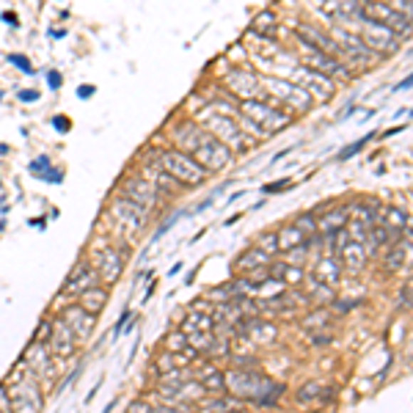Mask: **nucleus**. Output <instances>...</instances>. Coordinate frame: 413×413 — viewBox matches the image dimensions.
Here are the masks:
<instances>
[{
  "label": "nucleus",
  "instance_id": "nucleus-1",
  "mask_svg": "<svg viewBox=\"0 0 413 413\" xmlns=\"http://www.w3.org/2000/svg\"><path fill=\"white\" fill-rule=\"evenodd\" d=\"M229 392L237 399H246V402H253V405H276L278 397L284 394V386L273 383L268 375H262L259 370H231L229 375H224Z\"/></svg>",
  "mask_w": 413,
  "mask_h": 413
},
{
  "label": "nucleus",
  "instance_id": "nucleus-27",
  "mask_svg": "<svg viewBox=\"0 0 413 413\" xmlns=\"http://www.w3.org/2000/svg\"><path fill=\"white\" fill-rule=\"evenodd\" d=\"M105 303H108V289H103V287H91V289H85L80 295V306L83 311H88V314H100V311L105 309Z\"/></svg>",
  "mask_w": 413,
  "mask_h": 413
},
{
  "label": "nucleus",
  "instance_id": "nucleus-19",
  "mask_svg": "<svg viewBox=\"0 0 413 413\" xmlns=\"http://www.w3.org/2000/svg\"><path fill=\"white\" fill-rule=\"evenodd\" d=\"M25 361H28L31 372H33V377L53 380V361H50V350H47V345L33 342V347L25 352Z\"/></svg>",
  "mask_w": 413,
  "mask_h": 413
},
{
  "label": "nucleus",
  "instance_id": "nucleus-3",
  "mask_svg": "<svg viewBox=\"0 0 413 413\" xmlns=\"http://www.w3.org/2000/svg\"><path fill=\"white\" fill-rule=\"evenodd\" d=\"M237 113L248 119L253 127H259L265 132V138L273 135V132H281L284 127H289L292 116L281 108H273V105L262 103V100H246V103L237 105Z\"/></svg>",
  "mask_w": 413,
  "mask_h": 413
},
{
  "label": "nucleus",
  "instance_id": "nucleus-31",
  "mask_svg": "<svg viewBox=\"0 0 413 413\" xmlns=\"http://www.w3.org/2000/svg\"><path fill=\"white\" fill-rule=\"evenodd\" d=\"M182 330L190 333V330H209L212 333V317L209 311H187V317L182 320Z\"/></svg>",
  "mask_w": 413,
  "mask_h": 413
},
{
  "label": "nucleus",
  "instance_id": "nucleus-53",
  "mask_svg": "<svg viewBox=\"0 0 413 413\" xmlns=\"http://www.w3.org/2000/svg\"><path fill=\"white\" fill-rule=\"evenodd\" d=\"M127 320H130V311H122V320L116 323V328H113V333L116 336H122V330H124V325H127Z\"/></svg>",
  "mask_w": 413,
  "mask_h": 413
},
{
  "label": "nucleus",
  "instance_id": "nucleus-44",
  "mask_svg": "<svg viewBox=\"0 0 413 413\" xmlns=\"http://www.w3.org/2000/svg\"><path fill=\"white\" fill-rule=\"evenodd\" d=\"M9 63H14V66H20V72H28V75L33 72V66H31V61H28L25 56H20V53H11V56H9Z\"/></svg>",
  "mask_w": 413,
  "mask_h": 413
},
{
  "label": "nucleus",
  "instance_id": "nucleus-18",
  "mask_svg": "<svg viewBox=\"0 0 413 413\" xmlns=\"http://www.w3.org/2000/svg\"><path fill=\"white\" fill-rule=\"evenodd\" d=\"M97 268H91V265H85V262H80L78 268L72 270V276L66 278V284H63V292L66 295H78L80 298L85 289L97 287Z\"/></svg>",
  "mask_w": 413,
  "mask_h": 413
},
{
  "label": "nucleus",
  "instance_id": "nucleus-5",
  "mask_svg": "<svg viewBox=\"0 0 413 413\" xmlns=\"http://www.w3.org/2000/svg\"><path fill=\"white\" fill-rule=\"evenodd\" d=\"M259 85L265 91H270V97H276L278 103H284L292 110H309L311 103H314L300 85H295L287 78H270L268 75V78H259Z\"/></svg>",
  "mask_w": 413,
  "mask_h": 413
},
{
  "label": "nucleus",
  "instance_id": "nucleus-8",
  "mask_svg": "<svg viewBox=\"0 0 413 413\" xmlns=\"http://www.w3.org/2000/svg\"><path fill=\"white\" fill-rule=\"evenodd\" d=\"M190 157L202 165L204 171H224L231 163V152L221 141H215L212 135H206V132L202 135V141H199L196 152Z\"/></svg>",
  "mask_w": 413,
  "mask_h": 413
},
{
  "label": "nucleus",
  "instance_id": "nucleus-15",
  "mask_svg": "<svg viewBox=\"0 0 413 413\" xmlns=\"http://www.w3.org/2000/svg\"><path fill=\"white\" fill-rule=\"evenodd\" d=\"M61 320L69 325L72 336H75V342H85V339L91 336V330H94V323H97V317L88 314V311H83L80 306H69V309H63Z\"/></svg>",
  "mask_w": 413,
  "mask_h": 413
},
{
  "label": "nucleus",
  "instance_id": "nucleus-2",
  "mask_svg": "<svg viewBox=\"0 0 413 413\" xmlns=\"http://www.w3.org/2000/svg\"><path fill=\"white\" fill-rule=\"evenodd\" d=\"M160 171L168 174L177 185H182V187H196L206 179L204 168L196 163L190 155L179 152V149H168V152L160 155Z\"/></svg>",
  "mask_w": 413,
  "mask_h": 413
},
{
  "label": "nucleus",
  "instance_id": "nucleus-16",
  "mask_svg": "<svg viewBox=\"0 0 413 413\" xmlns=\"http://www.w3.org/2000/svg\"><path fill=\"white\" fill-rule=\"evenodd\" d=\"M311 281H317V284H323V287H336L339 281H342V262H339V256L333 253H325V256H320L317 259V265H314V273H311Z\"/></svg>",
  "mask_w": 413,
  "mask_h": 413
},
{
  "label": "nucleus",
  "instance_id": "nucleus-17",
  "mask_svg": "<svg viewBox=\"0 0 413 413\" xmlns=\"http://www.w3.org/2000/svg\"><path fill=\"white\" fill-rule=\"evenodd\" d=\"M110 212L116 215V221H119V224H124V226L132 229V231H141V229L146 226V218H149L146 212H141L138 206L130 204V202H127V199H122V196H119V199H113V204H110Z\"/></svg>",
  "mask_w": 413,
  "mask_h": 413
},
{
  "label": "nucleus",
  "instance_id": "nucleus-25",
  "mask_svg": "<svg viewBox=\"0 0 413 413\" xmlns=\"http://www.w3.org/2000/svg\"><path fill=\"white\" fill-rule=\"evenodd\" d=\"M408 224H411V218L402 206L389 204L380 209V226L392 229V231H402V229H408Z\"/></svg>",
  "mask_w": 413,
  "mask_h": 413
},
{
  "label": "nucleus",
  "instance_id": "nucleus-39",
  "mask_svg": "<svg viewBox=\"0 0 413 413\" xmlns=\"http://www.w3.org/2000/svg\"><path fill=\"white\" fill-rule=\"evenodd\" d=\"M256 248H259V251H265V253H268L270 259H273V256L278 253V243H276V231H270V234H262V237L256 240Z\"/></svg>",
  "mask_w": 413,
  "mask_h": 413
},
{
  "label": "nucleus",
  "instance_id": "nucleus-42",
  "mask_svg": "<svg viewBox=\"0 0 413 413\" xmlns=\"http://www.w3.org/2000/svg\"><path fill=\"white\" fill-rule=\"evenodd\" d=\"M231 298H234V292H231V284H226V287H218L215 292H209V300H218L221 306H224V303H229Z\"/></svg>",
  "mask_w": 413,
  "mask_h": 413
},
{
  "label": "nucleus",
  "instance_id": "nucleus-36",
  "mask_svg": "<svg viewBox=\"0 0 413 413\" xmlns=\"http://www.w3.org/2000/svg\"><path fill=\"white\" fill-rule=\"evenodd\" d=\"M278 28H276V17L265 11V14H259L256 20H253V33H259V36H273Z\"/></svg>",
  "mask_w": 413,
  "mask_h": 413
},
{
  "label": "nucleus",
  "instance_id": "nucleus-45",
  "mask_svg": "<svg viewBox=\"0 0 413 413\" xmlns=\"http://www.w3.org/2000/svg\"><path fill=\"white\" fill-rule=\"evenodd\" d=\"M28 168H31V174H36V177H41V174H44V171L50 168V157H36V160H33V163L28 165Z\"/></svg>",
  "mask_w": 413,
  "mask_h": 413
},
{
  "label": "nucleus",
  "instance_id": "nucleus-40",
  "mask_svg": "<svg viewBox=\"0 0 413 413\" xmlns=\"http://www.w3.org/2000/svg\"><path fill=\"white\" fill-rule=\"evenodd\" d=\"M165 347H168V350H171V352L185 350V347H187L185 333H182V330H177V333H168V339H165Z\"/></svg>",
  "mask_w": 413,
  "mask_h": 413
},
{
  "label": "nucleus",
  "instance_id": "nucleus-26",
  "mask_svg": "<svg viewBox=\"0 0 413 413\" xmlns=\"http://www.w3.org/2000/svg\"><path fill=\"white\" fill-rule=\"evenodd\" d=\"M345 226H347V209H345V206L330 209L328 215H323V218L317 221V231H320V234H336V231H342Z\"/></svg>",
  "mask_w": 413,
  "mask_h": 413
},
{
  "label": "nucleus",
  "instance_id": "nucleus-9",
  "mask_svg": "<svg viewBox=\"0 0 413 413\" xmlns=\"http://www.w3.org/2000/svg\"><path fill=\"white\" fill-rule=\"evenodd\" d=\"M295 85H300L306 94H309L311 100H330L333 97V91H336V85H333V80L330 78H325V75H320V72H314V69H309V66H303V63H298L295 66Z\"/></svg>",
  "mask_w": 413,
  "mask_h": 413
},
{
  "label": "nucleus",
  "instance_id": "nucleus-51",
  "mask_svg": "<svg viewBox=\"0 0 413 413\" xmlns=\"http://www.w3.org/2000/svg\"><path fill=\"white\" fill-rule=\"evenodd\" d=\"M399 303H402V309H408L411 306V284H405L402 292H399Z\"/></svg>",
  "mask_w": 413,
  "mask_h": 413
},
{
  "label": "nucleus",
  "instance_id": "nucleus-48",
  "mask_svg": "<svg viewBox=\"0 0 413 413\" xmlns=\"http://www.w3.org/2000/svg\"><path fill=\"white\" fill-rule=\"evenodd\" d=\"M127 413H155V411H152V405H149V402H144V399H135V402L130 405V411Z\"/></svg>",
  "mask_w": 413,
  "mask_h": 413
},
{
  "label": "nucleus",
  "instance_id": "nucleus-38",
  "mask_svg": "<svg viewBox=\"0 0 413 413\" xmlns=\"http://www.w3.org/2000/svg\"><path fill=\"white\" fill-rule=\"evenodd\" d=\"M328 320H330V314L325 309H317L314 314H306L303 317V328H323L325 330V325H328Z\"/></svg>",
  "mask_w": 413,
  "mask_h": 413
},
{
  "label": "nucleus",
  "instance_id": "nucleus-23",
  "mask_svg": "<svg viewBox=\"0 0 413 413\" xmlns=\"http://www.w3.org/2000/svg\"><path fill=\"white\" fill-rule=\"evenodd\" d=\"M270 265V256L265 251H259L256 246H248L240 256H237V262H234V268L240 270V273H253V270H265Z\"/></svg>",
  "mask_w": 413,
  "mask_h": 413
},
{
  "label": "nucleus",
  "instance_id": "nucleus-30",
  "mask_svg": "<svg viewBox=\"0 0 413 413\" xmlns=\"http://www.w3.org/2000/svg\"><path fill=\"white\" fill-rule=\"evenodd\" d=\"M199 389L202 392H224L226 389V380H224V372L215 370V367H204V372L199 375Z\"/></svg>",
  "mask_w": 413,
  "mask_h": 413
},
{
  "label": "nucleus",
  "instance_id": "nucleus-41",
  "mask_svg": "<svg viewBox=\"0 0 413 413\" xmlns=\"http://www.w3.org/2000/svg\"><path fill=\"white\" fill-rule=\"evenodd\" d=\"M333 11H336V17H355V20H358L361 6H358V3H336Z\"/></svg>",
  "mask_w": 413,
  "mask_h": 413
},
{
  "label": "nucleus",
  "instance_id": "nucleus-57",
  "mask_svg": "<svg viewBox=\"0 0 413 413\" xmlns=\"http://www.w3.org/2000/svg\"><path fill=\"white\" fill-rule=\"evenodd\" d=\"M3 20L11 22V25H17V17H14V14H3Z\"/></svg>",
  "mask_w": 413,
  "mask_h": 413
},
{
  "label": "nucleus",
  "instance_id": "nucleus-34",
  "mask_svg": "<svg viewBox=\"0 0 413 413\" xmlns=\"http://www.w3.org/2000/svg\"><path fill=\"white\" fill-rule=\"evenodd\" d=\"M212 336H215V333H209V330H190V333H185L187 347L196 352H206L209 350V345H212Z\"/></svg>",
  "mask_w": 413,
  "mask_h": 413
},
{
  "label": "nucleus",
  "instance_id": "nucleus-55",
  "mask_svg": "<svg viewBox=\"0 0 413 413\" xmlns=\"http://www.w3.org/2000/svg\"><path fill=\"white\" fill-rule=\"evenodd\" d=\"M284 187H289V179L287 182H278V185H265V190H268V193H278V190H284Z\"/></svg>",
  "mask_w": 413,
  "mask_h": 413
},
{
  "label": "nucleus",
  "instance_id": "nucleus-33",
  "mask_svg": "<svg viewBox=\"0 0 413 413\" xmlns=\"http://www.w3.org/2000/svg\"><path fill=\"white\" fill-rule=\"evenodd\" d=\"M240 399L237 397H226V399H212L202 405V413H240Z\"/></svg>",
  "mask_w": 413,
  "mask_h": 413
},
{
  "label": "nucleus",
  "instance_id": "nucleus-49",
  "mask_svg": "<svg viewBox=\"0 0 413 413\" xmlns=\"http://www.w3.org/2000/svg\"><path fill=\"white\" fill-rule=\"evenodd\" d=\"M50 328H53V323H50V320H44V323L39 325V333H36V342L44 345V339H50V333H47Z\"/></svg>",
  "mask_w": 413,
  "mask_h": 413
},
{
  "label": "nucleus",
  "instance_id": "nucleus-56",
  "mask_svg": "<svg viewBox=\"0 0 413 413\" xmlns=\"http://www.w3.org/2000/svg\"><path fill=\"white\" fill-rule=\"evenodd\" d=\"M53 127L61 130V132H66V130H69V122H66V119H53Z\"/></svg>",
  "mask_w": 413,
  "mask_h": 413
},
{
  "label": "nucleus",
  "instance_id": "nucleus-13",
  "mask_svg": "<svg viewBox=\"0 0 413 413\" xmlns=\"http://www.w3.org/2000/svg\"><path fill=\"white\" fill-rule=\"evenodd\" d=\"M226 85L234 97H240V103H246V100H256V94H262L259 75L251 72V69H231V72L226 75Z\"/></svg>",
  "mask_w": 413,
  "mask_h": 413
},
{
  "label": "nucleus",
  "instance_id": "nucleus-10",
  "mask_svg": "<svg viewBox=\"0 0 413 413\" xmlns=\"http://www.w3.org/2000/svg\"><path fill=\"white\" fill-rule=\"evenodd\" d=\"M295 39H298V36H295ZM298 44H300V56H303V61H306L303 66H309V69L320 72V75H325V78H330V75H342V78H347V75H350L345 63H339L333 56H325V53L314 50L309 41L298 39Z\"/></svg>",
  "mask_w": 413,
  "mask_h": 413
},
{
  "label": "nucleus",
  "instance_id": "nucleus-28",
  "mask_svg": "<svg viewBox=\"0 0 413 413\" xmlns=\"http://www.w3.org/2000/svg\"><path fill=\"white\" fill-rule=\"evenodd\" d=\"M276 243H278V251H295L298 246H303V243H309L295 224H287V226H281L276 231Z\"/></svg>",
  "mask_w": 413,
  "mask_h": 413
},
{
  "label": "nucleus",
  "instance_id": "nucleus-11",
  "mask_svg": "<svg viewBox=\"0 0 413 413\" xmlns=\"http://www.w3.org/2000/svg\"><path fill=\"white\" fill-rule=\"evenodd\" d=\"M358 36H361V41L370 47L375 56H377V53H394V50L399 47V39L394 36L386 25H377V22H372V20H364V31H361Z\"/></svg>",
  "mask_w": 413,
  "mask_h": 413
},
{
  "label": "nucleus",
  "instance_id": "nucleus-52",
  "mask_svg": "<svg viewBox=\"0 0 413 413\" xmlns=\"http://www.w3.org/2000/svg\"><path fill=\"white\" fill-rule=\"evenodd\" d=\"M20 100L22 103H36L39 100V91H33V88L31 91H20Z\"/></svg>",
  "mask_w": 413,
  "mask_h": 413
},
{
  "label": "nucleus",
  "instance_id": "nucleus-12",
  "mask_svg": "<svg viewBox=\"0 0 413 413\" xmlns=\"http://www.w3.org/2000/svg\"><path fill=\"white\" fill-rule=\"evenodd\" d=\"M122 199H127L130 204H135L141 212H152V206L157 202V193H155V187L146 182L144 177H130V179H124L122 185Z\"/></svg>",
  "mask_w": 413,
  "mask_h": 413
},
{
  "label": "nucleus",
  "instance_id": "nucleus-24",
  "mask_svg": "<svg viewBox=\"0 0 413 413\" xmlns=\"http://www.w3.org/2000/svg\"><path fill=\"white\" fill-rule=\"evenodd\" d=\"M342 265L350 270V273H358V270L367 265V251H364V246L361 243H352V240H347V243H342Z\"/></svg>",
  "mask_w": 413,
  "mask_h": 413
},
{
  "label": "nucleus",
  "instance_id": "nucleus-21",
  "mask_svg": "<svg viewBox=\"0 0 413 413\" xmlns=\"http://www.w3.org/2000/svg\"><path fill=\"white\" fill-rule=\"evenodd\" d=\"M97 276H103L105 281L110 284V281H116L119 278V273H122L124 268V256H119L116 253V248H103L100 253H97Z\"/></svg>",
  "mask_w": 413,
  "mask_h": 413
},
{
  "label": "nucleus",
  "instance_id": "nucleus-43",
  "mask_svg": "<svg viewBox=\"0 0 413 413\" xmlns=\"http://www.w3.org/2000/svg\"><path fill=\"white\" fill-rule=\"evenodd\" d=\"M367 141H370V138H364V141H355V144L345 146V149H342V152L336 155V160H350L352 155H358V152L364 149V144H367Z\"/></svg>",
  "mask_w": 413,
  "mask_h": 413
},
{
  "label": "nucleus",
  "instance_id": "nucleus-47",
  "mask_svg": "<svg viewBox=\"0 0 413 413\" xmlns=\"http://www.w3.org/2000/svg\"><path fill=\"white\" fill-rule=\"evenodd\" d=\"M61 83H63V78L56 72V69H50V72H47V85H50L53 91H58V88H61Z\"/></svg>",
  "mask_w": 413,
  "mask_h": 413
},
{
  "label": "nucleus",
  "instance_id": "nucleus-32",
  "mask_svg": "<svg viewBox=\"0 0 413 413\" xmlns=\"http://www.w3.org/2000/svg\"><path fill=\"white\" fill-rule=\"evenodd\" d=\"M248 333H251V339L259 342V345H270V342H276V325L262 323V320H253V323L248 325Z\"/></svg>",
  "mask_w": 413,
  "mask_h": 413
},
{
  "label": "nucleus",
  "instance_id": "nucleus-20",
  "mask_svg": "<svg viewBox=\"0 0 413 413\" xmlns=\"http://www.w3.org/2000/svg\"><path fill=\"white\" fill-rule=\"evenodd\" d=\"M202 135H204V130H202L196 122H182L174 127V135H171V138L179 144V152L193 155L196 146H199V141H202Z\"/></svg>",
  "mask_w": 413,
  "mask_h": 413
},
{
  "label": "nucleus",
  "instance_id": "nucleus-22",
  "mask_svg": "<svg viewBox=\"0 0 413 413\" xmlns=\"http://www.w3.org/2000/svg\"><path fill=\"white\" fill-rule=\"evenodd\" d=\"M268 276L287 287V284H300L306 278V270L300 268V265H295V262H270Z\"/></svg>",
  "mask_w": 413,
  "mask_h": 413
},
{
  "label": "nucleus",
  "instance_id": "nucleus-37",
  "mask_svg": "<svg viewBox=\"0 0 413 413\" xmlns=\"http://www.w3.org/2000/svg\"><path fill=\"white\" fill-rule=\"evenodd\" d=\"M295 226H298V231H300V234H303V237H306L309 243L314 240V237H317V218H314L311 212L300 215V218L295 221Z\"/></svg>",
  "mask_w": 413,
  "mask_h": 413
},
{
  "label": "nucleus",
  "instance_id": "nucleus-50",
  "mask_svg": "<svg viewBox=\"0 0 413 413\" xmlns=\"http://www.w3.org/2000/svg\"><path fill=\"white\" fill-rule=\"evenodd\" d=\"M0 413H11V402H9L6 386H0Z\"/></svg>",
  "mask_w": 413,
  "mask_h": 413
},
{
  "label": "nucleus",
  "instance_id": "nucleus-7",
  "mask_svg": "<svg viewBox=\"0 0 413 413\" xmlns=\"http://www.w3.org/2000/svg\"><path fill=\"white\" fill-rule=\"evenodd\" d=\"M333 44H336V53H342V56H347L352 63H358V66H367V63L375 61V53H372L370 47L361 41L358 36V31H347V28H339V25H333L328 33Z\"/></svg>",
  "mask_w": 413,
  "mask_h": 413
},
{
  "label": "nucleus",
  "instance_id": "nucleus-29",
  "mask_svg": "<svg viewBox=\"0 0 413 413\" xmlns=\"http://www.w3.org/2000/svg\"><path fill=\"white\" fill-rule=\"evenodd\" d=\"M330 397H333V392H330V389H323V386H320V383H314V380L303 383V386L298 389V394H295V399H298L300 405H309V402H314V399L330 402Z\"/></svg>",
  "mask_w": 413,
  "mask_h": 413
},
{
  "label": "nucleus",
  "instance_id": "nucleus-54",
  "mask_svg": "<svg viewBox=\"0 0 413 413\" xmlns=\"http://www.w3.org/2000/svg\"><path fill=\"white\" fill-rule=\"evenodd\" d=\"M94 91H97L94 85H80V88H78V97H80V100H88Z\"/></svg>",
  "mask_w": 413,
  "mask_h": 413
},
{
  "label": "nucleus",
  "instance_id": "nucleus-35",
  "mask_svg": "<svg viewBox=\"0 0 413 413\" xmlns=\"http://www.w3.org/2000/svg\"><path fill=\"white\" fill-rule=\"evenodd\" d=\"M408 246H411V240H405V246H392L389 248V253H386V268L389 270L402 268V262H405V256H408Z\"/></svg>",
  "mask_w": 413,
  "mask_h": 413
},
{
  "label": "nucleus",
  "instance_id": "nucleus-14",
  "mask_svg": "<svg viewBox=\"0 0 413 413\" xmlns=\"http://www.w3.org/2000/svg\"><path fill=\"white\" fill-rule=\"evenodd\" d=\"M75 345H78V342H75L69 325L63 323L61 317H56V320H53V328H50V345H47V350L63 361V358H69V355L75 352Z\"/></svg>",
  "mask_w": 413,
  "mask_h": 413
},
{
  "label": "nucleus",
  "instance_id": "nucleus-6",
  "mask_svg": "<svg viewBox=\"0 0 413 413\" xmlns=\"http://www.w3.org/2000/svg\"><path fill=\"white\" fill-rule=\"evenodd\" d=\"M11 413H41V389L33 377H17L9 389Z\"/></svg>",
  "mask_w": 413,
  "mask_h": 413
},
{
  "label": "nucleus",
  "instance_id": "nucleus-46",
  "mask_svg": "<svg viewBox=\"0 0 413 413\" xmlns=\"http://www.w3.org/2000/svg\"><path fill=\"white\" fill-rule=\"evenodd\" d=\"M61 177H63L61 168H47V171L41 174L39 179H44V182H53V185H58V182H61Z\"/></svg>",
  "mask_w": 413,
  "mask_h": 413
},
{
  "label": "nucleus",
  "instance_id": "nucleus-4",
  "mask_svg": "<svg viewBox=\"0 0 413 413\" xmlns=\"http://www.w3.org/2000/svg\"><path fill=\"white\" fill-rule=\"evenodd\" d=\"M204 116H202V130H204L206 135H212L215 141H221V144L226 146L229 152L234 155V152H243L248 149V141L246 135H243V130H240V124L234 116H221V113H212L209 108L202 110Z\"/></svg>",
  "mask_w": 413,
  "mask_h": 413
}]
</instances>
